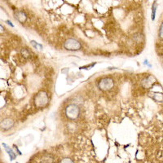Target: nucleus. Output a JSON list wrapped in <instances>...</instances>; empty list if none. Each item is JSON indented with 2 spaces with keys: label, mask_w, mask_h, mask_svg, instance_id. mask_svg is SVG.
Returning <instances> with one entry per match:
<instances>
[{
  "label": "nucleus",
  "mask_w": 163,
  "mask_h": 163,
  "mask_svg": "<svg viewBox=\"0 0 163 163\" xmlns=\"http://www.w3.org/2000/svg\"><path fill=\"white\" fill-rule=\"evenodd\" d=\"M6 22H7V24H8V25H11V26H12V27H14V25H13V23L11 22V21H6Z\"/></svg>",
  "instance_id": "obj_16"
},
{
  "label": "nucleus",
  "mask_w": 163,
  "mask_h": 163,
  "mask_svg": "<svg viewBox=\"0 0 163 163\" xmlns=\"http://www.w3.org/2000/svg\"><path fill=\"white\" fill-rule=\"evenodd\" d=\"M155 81H156V79H155L154 77L149 75V76L143 79L142 82H141V86L145 88H150L155 83Z\"/></svg>",
  "instance_id": "obj_6"
},
{
  "label": "nucleus",
  "mask_w": 163,
  "mask_h": 163,
  "mask_svg": "<svg viewBox=\"0 0 163 163\" xmlns=\"http://www.w3.org/2000/svg\"><path fill=\"white\" fill-rule=\"evenodd\" d=\"M114 86V81L112 78L110 77H106V78H103L99 80L98 83V87L99 88L103 91H110L113 88Z\"/></svg>",
  "instance_id": "obj_3"
},
{
  "label": "nucleus",
  "mask_w": 163,
  "mask_h": 163,
  "mask_svg": "<svg viewBox=\"0 0 163 163\" xmlns=\"http://www.w3.org/2000/svg\"><path fill=\"white\" fill-rule=\"evenodd\" d=\"M21 53L23 56V57L25 58V59H28V58L30 57V52H29V50L26 49V48H22Z\"/></svg>",
  "instance_id": "obj_10"
},
{
  "label": "nucleus",
  "mask_w": 163,
  "mask_h": 163,
  "mask_svg": "<svg viewBox=\"0 0 163 163\" xmlns=\"http://www.w3.org/2000/svg\"><path fill=\"white\" fill-rule=\"evenodd\" d=\"M54 162V158L52 155L48 154L45 155L44 157H43L40 163H53Z\"/></svg>",
  "instance_id": "obj_8"
},
{
  "label": "nucleus",
  "mask_w": 163,
  "mask_h": 163,
  "mask_svg": "<svg viewBox=\"0 0 163 163\" xmlns=\"http://www.w3.org/2000/svg\"><path fill=\"white\" fill-rule=\"evenodd\" d=\"M60 163H74L73 160H71L70 158L69 157H65V158H63L61 161H60Z\"/></svg>",
  "instance_id": "obj_13"
},
{
  "label": "nucleus",
  "mask_w": 163,
  "mask_h": 163,
  "mask_svg": "<svg viewBox=\"0 0 163 163\" xmlns=\"http://www.w3.org/2000/svg\"><path fill=\"white\" fill-rule=\"evenodd\" d=\"M30 43H31V45L33 46V48H36V49H38V48H39L40 49H43V46H42L41 44L38 43L37 42H35V41H33V40H32V41L30 42Z\"/></svg>",
  "instance_id": "obj_12"
},
{
  "label": "nucleus",
  "mask_w": 163,
  "mask_h": 163,
  "mask_svg": "<svg viewBox=\"0 0 163 163\" xmlns=\"http://www.w3.org/2000/svg\"><path fill=\"white\" fill-rule=\"evenodd\" d=\"M3 32H4V28H3V26L0 25V33H3Z\"/></svg>",
  "instance_id": "obj_15"
},
{
  "label": "nucleus",
  "mask_w": 163,
  "mask_h": 163,
  "mask_svg": "<svg viewBox=\"0 0 163 163\" xmlns=\"http://www.w3.org/2000/svg\"><path fill=\"white\" fill-rule=\"evenodd\" d=\"M156 11H157V3H154L153 5V8H152V20L154 21L155 20V16H156Z\"/></svg>",
  "instance_id": "obj_11"
},
{
  "label": "nucleus",
  "mask_w": 163,
  "mask_h": 163,
  "mask_svg": "<svg viewBox=\"0 0 163 163\" xmlns=\"http://www.w3.org/2000/svg\"><path fill=\"white\" fill-rule=\"evenodd\" d=\"M65 115L67 118L70 120H74L79 118L80 114V109L75 104H70L65 108Z\"/></svg>",
  "instance_id": "obj_2"
},
{
  "label": "nucleus",
  "mask_w": 163,
  "mask_h": 163,
  "mask_svg": "<svg viewBox=\"0 0 163 163\" xmlns=\"http://www.w3.org/2000/svg\"><path fill=\"white\" fill-rule=\"evenodd\" d=\"M64 48L67 51L75 52V51L80 50L81 48H82V45H81L80 42L75 39V38H69L64 42Z\"/></svg>",
  "instance_id": "obj_4"
},
{
  "label": "nucleus",
  "mask_w": 163,
  "mask_h": 163,
  "mask_svg": "<svg viewBox=\"0 0 163 163\" xmlns=\"http://www.w3.org/2000/svg\"><path fill=\"white\" fill-rule=\"evenodd\" d=\"M15 17L19 22L25 23L27 20V16L22 11H17L15 13Z\"/></svg>",
  "instance_id": "obj_7"
},
{
  "label": "nucleus",
  "mask_w": 163,
  "mask_h": 163,
  "mask_svg": "<svg viewBox=\"0 0 163 163\" xmlns=\"http://www.w3.org/2000/svg\"><path fill=\"white\" fill-rule=\"evenodd\" d=\"M49 102V97L46 91H39L34 97V104L38 108L45 107Z\"/></svg>",
  "instance_id": "obj_1"
},
{
  "label": "nucleus",
  "mask_w": 163,
  "mask_h": 163,
  "mask_svg": "<svg viewBox=\"0 0 163 163\" xmlns=\"http://www.w3.org/2000/svg\"><path fill=\"white\" fill-rule=\"evenodd\" d=\"M17 163H18V162H17Z\"/></svg>",
  "instance_id": "obj_17"
},
{
  "label": "nucleus",
  "mask_w": 163,
  "mask_h": 163,
  "mask_svg": "<svg viewBox=\"0 0 163 163\" xmlns=\"http://www.w3.org/2000/svg\"><path fill=\"white\" fill-rule=\"evenodd\" d=\"M14 121L11 118H4L0 122V127L4 130H10L11 128L14 126Z\"/></svg>",
  "instance_id": "obj_5"
},
{
  "label": "nucleus",
  "mask_w": 163,
  "mask_h": 163,
  "mask_svg": "<svg viewBox=\"0 0 163 163\" xmlns=\"http://www.w3.org/2000/svg\"><path fill=\"white\" fill-rule=\"evenodd\" d=\"M162 32H163V24H161V26H160V29H159V37L162 38Z\"/></svg>",
  "instance_id": "obj_14"
},
{
  "label": "nucleus",
  "mask_w": 163,
  "mask_h": 163,
  "mask_svg": "<svg viewBox=\"0 0 163 163\" xmlns=\"http://www.w3.org/2000/svg\"><path fill=\"white\" fill-rule=\"evenodd\" d=\"M3 146H4L5 149H6V151L8 152V153L9 156H10L11 160H12V161H13V160H14V159L16 158V157H17V155H16V153L13 152V149H10V147L8 146L6 144H3Z\"/></svg>",
  "instance_id": "obj_9"
}]
</instances>
